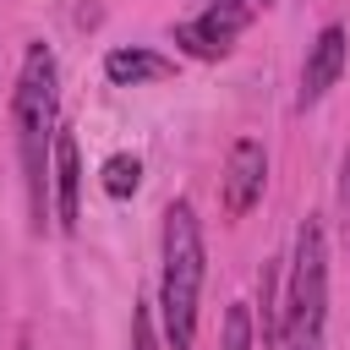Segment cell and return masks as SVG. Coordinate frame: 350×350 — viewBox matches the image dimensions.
<instances>
[{
	"label": "cell",
	"mask_w": 350,
	"mask_h": 350,
	"mask_svg": "<svg viewBox=\"0 0 350 350\" xmlns=\"http://www.w3.org/2000/svg\"><path fill=\"white\" fill-rule=\"evenodd\" d=\"M11 126H16V164H22V197H27V230H49V153L60 137V66L49 44L22 49V71L11 88Z\"/></svg>",
	"instance_id": "1"
},
{
	"label": "cell",
	"mask_w": 350,
	"mask_h": 350,
	"mask_svg": "<svg viewBox=\"0 0 350 350\" xmlns=\"http://www.w3.org/2000/svg\"><path fill=\"white\" fill-rule=\"evenodd\" d=\"M208 279V241L202 219L186 197L164 208V235H159V339L164 350H191L197 345V301Z\"/></svg>",
	"instance_id": "2"
},
{
	"label": "cell",
	"mask_w": 350,
	"mask_h": 350,
	"mask_svg": "<svg viewBox=\"0 0 350 350\" xmlns=\"http://www.w3.org/2000/svg\"><path fill=\"white\" fill-rule=\"evenodd\" d=\"M323 334H328V235H323V219L306 213L295 224V241L279 273L273 350H323Z\"/></svg>",
	"instance_id": "3"
},
{
	"label": "cell",
	"mask_w": 350,
	"mask_h": 350,
	"mask_svg": "<svg viewBox=\"0 0 350 350\" xmlns=\"http://www.w3.org/2000/svg\"><path fill=\"white\" fill-rule=\"evenodd\" d=\"M246 27H252V11L224 5V0H208L197 16L175 22V33H170V38H175V49H180V55H191V60H224Z\"/></svg>",
	"instance_id": "4"
},
{
	"label": "cell",
	"mask_w": 350,
	"mask_h": 350,
	"mask_svg": "<svg viewBox=\"0 0 350 350\" xmlns=\"http://www.w3.org/2000/svg\"><path fill=\"white\" fill-rule=\"evenodd\" d=\"M262 186H268V148L257 137H235L230 153H224V175H219V202L230 219H246L257 202H262Z\"/></svg>",
	"instance_id": "5"
},
{
	"label": "cell",
	"mask_w": 350,
	"mask_h": 350,
	"mask_svg": "<svg viewBox=\"0 0 350 350\" xmlns=\"http://www.w3.org/2000/svg\"><path fill=\"white\" fill-rule=\"evenodd\" d=\"M345 60H350V33H345L339 22H328V27L312 38L306 66H301V88H295V109H301V115H306V109H317V104L328 98V88H339Z\"/></svg>",
	"instance_id": "6"
},
{
	"label": "cell",
	"mask_w": 350,
	"mask_h": 350,
	"mask_svg": "<svg viewBox=\"0 0 350 350\" xmlns=\"http://www.w3.org/2000/svg\"><path fill=\"white\" fill-rule=\"evenodd\" d=\"M49 213L66 235L82 224V153H77V137L66 126H60L55 153H49Z\"/></svg>",
	"instance_id": "7"
},
{
	"label": "cell",
	"mask_w": 350,
	"mask_h": 350,
	"mask_svg": "<svg viewBox=\"0 0 350 350\" xmlns=\"http://www.w3.org/2000/svg\"><path fill=\"white\" fill-rule=\"evenodd\" d=\"M104 77L115 88H148V82H170L175 77V60L148 49V44H115L104 55Z\"/></svg>",
	"instance_id": "8"
},
{
	"label": "cell",
	"mask_w": 350,
	"mask_h": 350,
	"mask_svg": "<svg viewBox=\"0 0 350 350\" xmlns=\"http://www.w3.org/2000/svg\"><path fill=\"white\" fill-rule=\"evenodd\" d=\"M98 186H104V197H115V202L137 197V186H142V159H137V153H109V159L98 164Z\"/></svg>",
	"instance_id": "9"
},
{
	"label": "cell",
	"mask_w": 350,
	"mask_h": 350,
	"mask_svg": "<svg viewBox=\"0 0 350 350\" xmlns=\"http://www.w3.org/2000/svg\"><path fill=\"white\" fill-rule=\"evenodd\" d=\"M219 350H257V317L246 301H235L224 312V334H219Z\"/></svg>",
	"instance_id": "10"
},
{
	"label": "cell",
	"mask_w": 350,
	"mask_h": 350,
	"mask_svg": "<svg viewBox=\"0 0 350 350\" xmlns=\"http://www.w3.org/2000/svg\"><path fill=\"white\" fill-rule=\"evenodd\" d=\"M257 317H262V339L273 345V328H279V262H262V273H257Z\"/></svg>",
	"instance_id": "11"
},
{
	"label": "cell",
	"mask_w": 350,
	"mask_h": 350,
	"mask_svg": "<svg viewBox=\"0 0 350 350\" xmlns=\"http://www.w3.org/2000/svg\"><path fill=\"white\" fill-rule=\"evenodd\" d=\"M131 350H164L159 339V317L148 301H131Z\"/></svg>",
	"instance_id": "12"
},
{
	"label": "cell",
	"mask_w": 350,
	"mask_h": 350,
	"mask_svg": "<svg viewBox=\"0 0 350 350\" xmlns=\"http://www.w3.org/2000/svg\"><path fill=\"white\" fill-rule=\"evenodd\" d=\"M339 224L350 230V153L339 159Z\"/></svg>",
	"instance_id": "13"
},
{
	"label": "cell",
	"mask_w": 350,
	"mask_h": 350,
	"mask_svg": "<svg viewBox=\"0 0 350 350\" xmlns=\"http://www.w3.org/2000/svg\"><path fill=\"white\" fill-rule=\"evenodd\" d=\"M224 5H241V11H252V16H262L273 0H224Z\"/></svg>",
	"instance_id": "14"
}]
</instances>
